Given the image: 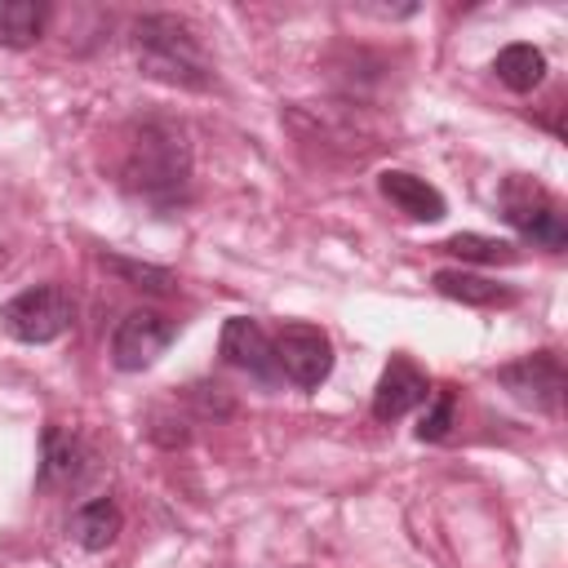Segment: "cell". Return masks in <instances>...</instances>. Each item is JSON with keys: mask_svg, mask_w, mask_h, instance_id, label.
<instances>
[{"mask_svg": "<svg viewBox=\"0 0 568 568\" xmlns=\"http://www.w3.org/2000/svg\"><path fill=\"white\" fill-rule=\"evenodd\" d=\"M120 182L129 195L169 209L182 200L186 182H191V142L186 129L169 115L142 120L129 129L124 142V160H120Z\"/></svg>", "mask_w": 568, "mask_h": 568, "instance_id": "6da1fadb", "label": "cell"}, {"mask_svg": "<svg viewBox=\"0 0 568 568\" xmlns=\"http://www.w3.org/2000/svg\"><path fill=\"white\" fill-rule=\"evenodd\" d=\"M133 53L142 75L173 84V89H209L213 84V67L200 49V36L191 22L173 18V13H146L133 22Z\"/></svg>", "mask_w": 568, "mask_h": 568, "instance_id": "7a4b0ae2", "label": "cell"}, {"mask_svg": "<svg viewBox=\"0 0 568 568\" xmlns=\"http://www.w3.org/2000/svg\"><path fill=\"white\" fill-rule=\"evenodd\" d=\"M0 324L13 342H27V346H44V342H58L71 324H75V297L62 288V284H36V288H22L18 297H9L0 306Z\"/></svg>", "mask_w": 568, "mask_h": 568, "instance_id": "3957f363", "label": "cell"}, {"mask_svg": "<svg viewBox=\"0 0 568 568\" xmlns=\"http://www.w3.org/2000/svg\"><path fill=\"white\" fill-rule=\"evenodd\" d=\"M271 355H275L280 377H288L302 390H315L333 373V342H328V333L320 324H302V320L284 324L271 337Z\"/></svg>", "mask_w": 568, "mask_h": 568, "instance_id": "277c9868", "label": "cell"}, {"mask_svg": "<svg viewBox=\"0 0 568 568\" xmlns=\"http://www.w3.org/2000/svg\"><path fill=\"white\" fill-rule=\"evenodd\" d=\"M173 337H178V320L173 315L151 311V306H138L111 333V364L120 373H142V368H151L169 351Z\"/></svg>", "mask_w": 568, "mask_h": 568, "instance_id": "5b68a950", "label": "cell"}, {"mask_svg": "<svg viewBox=\"0 0 568 568\" xmlns=\"http://www.w3.org/2000/svg\"><path fill=\"white\" fill-rule=\"evenodd\" d=\"M497 382L519 399V404H528V408H537V413H559V404H564V359H559V351H532V355H524V359H515V364H501L497 368Z\"/></svg>", "mask_w": 568, "mask_h": 568, "instance_id": "8992f818", "label": "cell"}, {"mask_svg": "<svg viewBox=\"0 0 568 568\" xmlns=\"http://www.w3.org/2000/svg\"><path fill=\"white\" fill-rule=\"evenodd\" d=\"M89 444L75 435V430H62V426H44L40 435V475L36 484L44 493H58V488H75L84 475H89Z\"/></svg>", "mask_w": 568, "mask_h": 568, "instance_id": "52a82bcc", "label": "cell"}, {"mask_svg": "<svg viewBox=\"0 0 568 568\" xmlns=\"http://www.w3.org/2000/svg\"><path fill=\"white\" fill-rule=\"evenodd\" d=\"M426 399H430L426 373L408 355H390V364L382 368V377L373 386V417L377 422H399L404 413H413Z\"/></svg>", "mask_w": 568, "mask_h": 568, "instance_id": "ba28073f", "label": "cell"}, {"mask_svg": "<svg viewBox=\"0 0 568 568\" xmlns=\"http://www.w3.org/2000/svg\"><path fill=\"white\" fill-rule=\"evenodd\" d=\"M217 351H222V359H226L231 368H244V373H253L257 382H275V377H280L275 355H271V337H266L262 324L248 320V315H231V320L222 324Z\"/></svg>", "mask_w": 568, "mask_h": 568, "instance_id": "9c48e42d", "label": "cell"}, {"mask_svg": "<svg viewBox=\"0 0 568 568\" xmlns=\"http://www.w3.org/2000/svg\"><path fill=\"white\" fill-rule=\"evenodd\" d=\"M377 191H382L404 217H413V222H439V217L448 213L444 195H439L426 178H417V173H408V169H382V173H377Z\"/></svg>", "mask_w": 568, "mask_h": 568, "instance_id": "30bf717a", "label": "cell"}, {"mask_svg": "<svg viewBox=\"0 0 568 568\" xmlns=\"http://www.w3.org/2000/svg\"><path fill=\"white\" fill-rule=\"evenodd\" d=\"M71 541L75 546H84V550H106L115 537H120V528H124V515H120V506L111 501V497H93V501H84L75 515H71Z\"/></svg>", "mask_w": 568, "mask_h": 568, "instance_id": "8fae6325", "label": "cell"}, {"mask_svg": "<svg viewBox=\"0 0 568 568\" xmlns=\"http://www.w3.org/2000/svg\"><path fill=\"white\" fill-rule=\"evenodd\" d=\"M430 284H435L439 297H453L462 306H506V302H515V293L506 284L484 280V275H470V271H453V266L435 271Z\"/></svg>", "mask_w": 568, "mask_h": 568, "instance_id": "7c38bea8", "label": "cell"}, {"mask_svg": "<svg viewBox=\"0 0 568 568\" xmlns=\"http://www.w3.org/2000/svg\"><path fill=\"white\" fill-rule=\"evenodd\" d=\"M493 71L497 80L510 89V93H532L541 80H546V53L537 44H506L497 58H493Z\"/></svg>", "mask_w": 568, "mask_h": 568, "instance_id": "4fadbf2b", "label": "cell"}, {"mask_svg": "<svg viewBox=\"0 0 568 568\" xmlns=\"http://www.w3.org/2000/svg\"><path fill=\"white\" fill-rule=\"evenodd\" d=\"M49 4L44 0H0V44L27 49L44 36Z\"/></svg>", "mask_w": 568, "mask_h": 568, "instance_id": "5bb4252c", "label": "cell"}, {"mask_svg": "<svg viewBox=\"0 0 568 568\" xmlns=\"http://www.w3.org/2000/svg\"><path fill=\"white\" fill-rule=\"evenodd\" d=\"M102 271H111L120 284L138 288V293H151V297H169L178 288V275L169 266H155V262H138V257H120V253H102L98 257Z\"/></svg>", "mask_w": 568, "mask_h": 568, "instance_id": "9a60e30c", "label": "cell"}, {"mask_svg": "<svg viewBox=\"0 0 568 568\" xmlns=\"http://www.w3.org/2000/svg\"><path fill=\"white\" fill-rule=\"evenodd\" d=\"M439 253L448 257H462V262H479V266H506L515 262V244L510 240H493V235H479V231H457L439 244Z\"/></svg>", "mask_w": 568, "mask_h": 568, "instance_id": "2e32d148", "label": "cell"}, {"mask_svg": "<svg viewBox=\"0 0 568 568\" xmlns=\"http://www.w3.org/2000/svg\"><path fill=\"white\" fill-rule=\"evenodd\" d=\"M453 422H457V390H453V386H439V390H430V399H426L417 439H422V444H439V439H448Z\"/></svg>", "mask_w": 568, "mask_h": 568, "instance_id": "e0dca14e", "label": "cell"}, {"mask_svg": "<svg viewBox=\"0 0 568 568\" xmlns=\"http://www.w3.org/2000/svg\"><path fill=\"white\" fill-rule=\"evenodd\" d=\"M519 235H524V240H532V244H541V248H550V253H559V248L568 244V226H564V213H559L555 204L537 209V213L519 226Z\"/></svg>", "mask_w": 568, "mask_h": 568, "instance_id": "ac0fdd59", "label": "cell"}, {"mask_svg": "<svg viewBox=\"0 0 568 568\" xmlns=\"http://www.w3.org/2000/svg\"><path fill=\"white\" fill-rule=\"evenodd\" d=\"M195 404H200V413H231V399L222 395V386H195Z\"/></svg>", "mask_w": 568, "mask_h": 568, "instance_id": "d6986e66", "label": "cell"}]
</instances>
